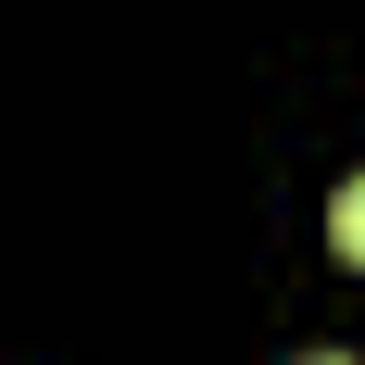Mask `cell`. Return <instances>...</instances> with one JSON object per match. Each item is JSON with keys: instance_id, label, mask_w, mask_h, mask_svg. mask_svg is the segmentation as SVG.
<instances>
[{"instance_id": "cell-1", "label": "cell", "mask_w": 365, "mask_h": 365, "mask_svg": "<svg viewBox=\"0 0 365 365\" xmlns=\"http://www.w3.org/2000/svg\"><path fill=\"white\" fill-rule=\"evenodd\" d=\"M328 240H340V264H365V177L328 202Z\"/></svg>"}, {"instance_id": "cell-2", "label": "cell", "mask_w": 365, "mask_h": 365, "mask_svg": "<svg viewBox=\"0 0 365 365\" xmlns=\"http://www.w3.org/2000/svg\"><path fill=\"white\" fill-rule=\"evenodd\" d=\"M302 365H340V353H302Z\"/></svg>"}]
</instances>
